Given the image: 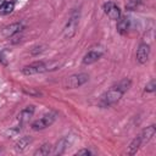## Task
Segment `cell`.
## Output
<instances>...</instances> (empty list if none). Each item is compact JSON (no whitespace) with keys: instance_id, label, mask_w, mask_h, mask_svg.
<instances>
[{"instance_id":"obj_2","label":"cell","mask_w":156,"mask_h":156,"mask_svg":"<svg viewBox=\"0 0 156 156\" xmlns=\"http://www.w3.org/2000/svg\"><path fill=\"white\" fill-rule=\"evenodd\" d=\"M62 66V62L57 61H50V62H44V61H37L30 65H27L22 68V73L26 76L30 74H37V73H43L48 71H55Z\"/></svg>"},{"instance_id":"obj_19","label":"cell","mask_w":156,"mask_h":156,"mask_svg":"<svg viewBox=\"0 0 156 156\" xmlns=\"http://www.w3.org/2000/svg\"><path fill=\"white\" fill-rule=\"evenodd\" d=\"M155 89H156V82H155V79H151L145 85V91L146 93H152V91H155Z\"/></svg>"},{"instance_id":"obj_10","label":"cell","mask_w":156,"mask_h":156,"mask_svg":"<svg viewBox=\"0 0 156 156\" xmlns=\"http://www.w3.org/2000/svg\"><path fill=\"white\" fill-rule=\"evenodd\" d=\"M22 29H23V24L20 23V22H16V23H12V24H10V26H6V27L2 29L1 33H2L4 37L9 38V37H12V35L20 33Z\"/></svg>"},{"instance_id":"obj_20","label":"cell","mask_w":156,"mask_h":156,"mask_svg":"<svg viewBox=\"0 0 156 156\" xmlns=\"http://www.w3.org/2000/svg\"><path fill=\"white\" fill-rule=\"evenodd\" d=\"M23 93H26V94H28V95H35V96H38V95H40V93L38 91V90H35L34 88H23Z\"/></svg>"},{"instance_id":"obj_18","label":"cell","mask_w":156,"mask_h":156,"mask_svg":"<svg viewBox=\"0 0 156 156\" xmlns=\"http://www.w3.org/2000/svg\"><path fill=\"white\" fill-rule=\"evenodd\" d=\"M140 1L141 0H129L127 4H126V9L127 10H135L136 7H138V5L140 4Z\"/></svg>"},{"instance_id":"obj_5","label":"cell","mask_w":156,"mask_h":156,"mask_svg":"<svg viewBox=\"0 0 156 156\" xmlns=\"http://www.w3.org/2000/svg\"><path fill=\"white\" fill-rule=\"evenodd\" d=\"M88 80H89V74H87V73H76V74L69 76L66 79L65 87L67 89H76V88L82 87L83 84H85Z\"/></svg>"},{"instance_id":"obj_16","label":"cell","mask_w":156,"mask_h":156,"mask_svg":"<svg viewBox=\"0 0 156 156\" xmlns=\"http://www.w3.org/2000/svg\"><path fill=\"white\" fill-rule=\"evenodd\" d=\"M51 144H49V143H45V144H43L35 152H34V155L35 156H46V155H49L50 152H51Z\"/></svg>"},{"instance_id":"obj_8","label":"cell","mask_w":156,"mask_h":156,"mask_svg":"<svg viewBox=\"0 0 156 156\" xmlns=\"http://www.w3.org/2000/svg\"><path fill=\"white\" fill-rule=\"evenodd\" d=\"M150 57V45L149 44H140L136 50V61L141 65L146 63Z\"/></svg>"},{"instance_id":"obj_1","label":"cell","mask_w":156,"mask_h":156,"mask_svg":"<svg viewBox=\"0 0 156 156\" xmlns=\"http://www.w3.org/2000/svg\"><path fill=\"white\" fill-rule=\"evenodd\" d=\"M130 79L124 78L121 82H118L117 84L112 85L107 91H105L99 100V106L102 108L110 107L112 105H115L116 102H118L121 100V98L124 95V93L130 88Z\"/></svg>"},{"instance_id":"obj_7","label":"cell","mask_w":156,"mask_h":156,"mask_svg":"<svg viewBox=\"0 0 156 156\" xmlns=\"http://www.w3.org/2000/svg\"><path fill=\"white\" fill-rule=\"evenodd\" d=\"M104 11L110 17V20L117 21L121 17V10L113 1H107L104 4Z\"/></svg>"},{"instance_id":"obj_4","label":"cell","mask_w":156,"mask_h":156,"mask_svg":"<svg viewBox=\"0 0 156 156\" xmlns=\"http://www.w3.org/2000/svg\"><path fill=\"white\" fill-rule=\"evenodd\" d=\"M56 113L55 112H48L45 115H43L40 118H38L37 121H34L32 123V129L34 130H41V129H45L48 127H50L55 119H56Z\"/></svg>"},{"instance_id":"obj_12","label":"cell","mask_w":156,"mask_h":156,"mask_svg":"<svg viewBox=\"0 0 156 156\" xmlns=\"http://www.w3.org/2000/svg\"><path fill=\"white\" fill-rule=\"evenodd\" d=\"M117 32L119 34H126L129 29V17L127 16H121L117 20Z\"/></svg>"},{"instance_id":"obj_17","label":"cell","mask_w":156,"mask_h":156,"mask_svg":"<svg viewBox=\"0 0 156 156\" xmlns=\"http://www.w3.org/2000/svg\"><path fill=\"white\" fill-rule=\"evenodd\" d=\"M13 9H15V2L13 1H5L2 4V6L0 7V13L9 15V13H11L13 11Z\"/></svg>"},{"instance_id":"obj_15","label":"cell","mask_w":156,"mask_h":156,"mask_svg":"<svg viewBox=\"0 0 156 156\" xmlns=\"http://www.w3.org/2000/svg\"><path fill=\"white\" fill-rule=\"evenodd\" d=\"M143 144H141V140H140V136L138 135L136 138H134L133 140H132V143L129 144V146H128V151H127V154L128 155H134L138 150H139V147L141 146Z\"/></svg>"},{"instance_id":"obj_11","label":"cell","mask_w":156,"mask_h":156,"mask_svg":"<svg viewBox=\"0 0 156 156\" xmlns=\"http://www.w3.org/2000/svg\"><path fill=\"white\" fill-rule=\"evenodd\" d=\"M155 133H156V127H155L154 124L146 127V128L139 134L140 140H141V144H147V143L152 139V136L155 135Z\"/></svg>"},{"instance_id":"obj_9","label":"cell","mask_w":156,"mask_h":156,"mask_svg":"<svg viewBox=\"0 0 156 156\" xmlns=\"http://www.w3.org/2000/svg\"><path fill=\"white\" fill-rule=\"evenodd\" d=\"M34 111H35V107H34L33 105H29V106L24 107V108L18 113V116H17V119H18L20 124L27 123V122L32 118V116L34 115Z\"/></svg>"},{"instance_id":"obj_3","label":"cell","mask_w":156,"mask_h":156,"mask_svg":"<svg viewBox=\"0 0 156 156\" xmlns=\"http://www.w3.org/2000/svg\"><path fill=\"white\" fill-rule=\"evenodd\" d=\"M78 23H79V12L78 11H73L65 26V29H63V35L66 39H71L76 32H77V28H78Z\"/></svg>"},{"instance_id":"obj_23","label":"cell","mask_w":156,"mask_h":156,"mask_svg":"<svg viewBox=\"0 0 156 156\" xmlns=\"http://www.w3.org/2000/svg\"><path fill=\"white\" fill-rule=\"evenodd\" d=\"M4 2H5V0H0V7L2 6V4H4Z\"/></svg>"},{"instance_id":"obj_22","label":"cell","mask_w":156,"mask_h":156,"mask_svg":"<svg viewBox=\"0 0 156 156\" xmlns=\"http://www.w3.org/2000/svg\"><path fill=\"white\" fill-rule=\"evenodd\" d=\"M76 155H85V156H89V155H91V151H89L88 149H82V150H78L77 152H76Z\"/></svg>"},{"instance_id":"obj_21","label":"cell","mask_w":156,"mask_h":156,"mask_svg":"<svg viewBox=\"0 0 156 156\" xmlns=\"http://www.w3.org/2000/svg\"><path fill=\"white\" fill-rule=\"evenodd\" d=\"M20 133V128H13V129H9L7 132H6V134L9 135V138H12V136H15L16 134H18Z\"/></svg>"},{"instance_id":"obj_6","label":"cell","mask_w":156,"mask_h":156,"mask_svg":"<svg viewBox=\"0 0 156 156\" xmlns=\"http://www.w3.org/2000/svg\"><path fill=\"white\" fill-rule=\"evenodd\" d=\"M104 54V50L101 48H94L91 50H89L84 56H83V60L82 62L84 65H91L94 62H96Z\"/></svg>"},{"instance_id":"obj_13","label":"cell","mask_w":156,"mask_h":156,"mask_svg":"<svg viewBox=\"0 0 156 156\" xmlns=\"http://www.w3.org/2000/svg\"><path fill=\"white\" fill-rule=\"evenodd\" d=\"M32 143V138L30 136H22V138H20L16 143H15V150L17 151V152H22V151H24L28 146H29V144Z\"/></svg>"},{"instance_id":"obj_14","label":"cell","mask_w":156,"mask_h":156,"mask_svg":"<svg viewBox=\"0 0 156 156\" xmlns=\"http://www.w3.org/2000/svg\"><path fill=\"white\" fill-rule=\"evenodd\" d=\"M68 136H63L62 139H60L55 146V150H54V155H61L65 152L67 145H68Z\"/></svg>"}]
</instances>
